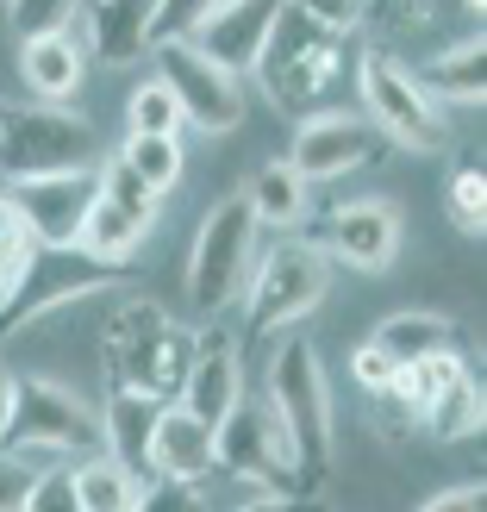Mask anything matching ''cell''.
Returning a JSON list of instances; mask_svg holds the SVG:
<instances>
[{
	"label": "cell",
	"instance_id": "obj_10",
	"mask_svg": "<svg viewBox=\"0 0 487 512\" xmlns=\"http://www.w3.org/2000/svg\"><path fill=\"white\" fill-rule=\"evenodd\" d=\"M213 469L256 481L263 494H300V469H294V444L275 425L263 400H238L232 413L213 425Z\"/></svg>",
	"mask_w": 487,
	"mask_h": 512
},
{
	"label": "cell",
	"instance_id": "obj_6",
	"mask_svg": "<svg viewBox=\"0 0 487 512\" xmlns=\"http://www.w3.org/2000/svg\"><path fill=\"white\" fill-rule=\"evenodd\" d=\"M94 125L75 119L69 107H0V175H63V169H94Z\"/></svg>",
	"mask_w": 487,
	"mask_h": 512
},
{
	"label": "cell",
	"instance_id": "obj_17",
	"mask_svg": "<svg viewBox=\"0 0 487 512\" xmlns=\"http://www.w3.org/2000/svg\"><path fill=\"white\" fill-rule=\"evenodd\" d=\"M163 406H169V400L113 388V394H107V413H100V450H107L119 469H132L138 481H150V438H157Z\"/></svg>",
	"mask_w": 487,
	"mask_h": 512
},
{
	"label": "cell",
	"instance_id": "obj_41",
	"mask_svg": "<svg viewBox=\"0 0 487 512\" xmlns=\"http://www.w3.org/2000/svg\"><path fill=\"white\" fill-rule=\"evenodd\" d=\"M13 388H19V375L0 363V431H7V419H13Z\"/></svg>",
	"mask_w": 487,
	"mask_h": 512
},
{
	"label": "cell",
	"instance_id": "obj_23",
	"mask_svg": "<svg viewBox=\"0 0 487 512\" xmlns=\"http://www.w3.org/2000/svg\"><path fill=\"white\" fill-rule=\"evenodd\" d=\"M419 82H425L431 100H456V107H475V100H481V38H463V44L438 50V57L419 69Z\"/></svg>",
	"mask_w": 487,
	"mask_h": 512
},
{
	"label": "cell",
	"instance_id": "obj_29",
	"mask_svg": "<svg viewBox=\"0 0 487 512\" xmlns=\"http://www.w3.org/2000/svg\"><path fill=\"white\" fill-rule=\"evenodd\" d=\"M119 157L132 163L157 194H169L175 182H182V138H150V132H138V138H125Z\"/></svg>",
	"mask_w": 487,
	"mask_h": 512
},
{
	"label": "cell",
	"instance_id": "obj_43",
	"mask_svg": "<svg viewBox=\"0 0 487 512\" xmlns=\"http://www.w3.org/2000/svg\"><path fill=\"white\" fill-rule=\"evenodd\" d=\"M469 7H487V0H469Z\"/></svg>",
	"mask_w": 487,
	"mask_h": 512
},
{
	"label": "cell",
	"instance_id": "obj_12",
	"mask_svg": "<svg viewBox=\"0 0 487 512\" xmlns=\"http://www.w3.org/2000/svg\"><path fill=\"white\" fill-rule=\"evenodd\" d=\"M381 150H388V138H381L363 113L319 107V113L300 119V132H294V144H288V163L306 175V182H338V175L375 163Z\"/></svg>",
	"mask_w": 487,
	"mask_h": 512
},
{
	"label": "cell",
	"instance_id": "obj_19",
	"mask_svg": "<svg viewBox=\"0 0 487 512\" xmlns=\"http://www.w3.org/2000/svg\"><path fill=\"white\" fill-rule=\"evenodd\" d=\"M82 44H75L69 32H50V38H25L19 50V75H25V88H32V100H50V107H63V100L82 88Z\"/></svg>",
	"mask_w": 487,
	"mask_h": 512
},
{
	"label": "cell",
	"instance_id": "obj_22",
	"mask_svg": "<svg viewBox=\"0 0 487 512\" xmlns=\"http://www.w3.org/2000/svg\"><path fill=\"white\" fill-rule=\"evenodd\" d=\"M375 350H388L394 363H419V356H438V350H456V325L444 313H394L375 325Z\"/></svg>",
	"mask_w": 487,
	"mask_h": 512
},
{
	"label": "cell",
	"instance_id": "obj_32",
	"mask_svg": "<svg viewBox=\"0 0 487 512\" xmlns=\"http://www.w3.org/2000/svg\"><path fill=\"white\" fill-rule=\"evenodd\" d=\"M32 250H38V232L25 225V213L13 207V200L0 194V281H13L25 263H32Z\"/></svg>",
	"mask_w": 487,
	"mask_h": 512
},
{
	"label": "cell",
	"instance_id": "obj_7",
	"mask_svg": "<svg viewBox=\"0 0 487 512\" xmlns=\"http://www.w3.org/2000/svg\"><path fill=\"white\" fill-rule=\"evenodd\" d=\"M250 263H256V219L244 207V194L219 200L200 225V238L188 250V300L200 319H219L225 306L244 294L250 281Z\"/></svg>",
	"mask_w": 487,
	"mask_h": 512
},
{
	"label": "cell",
	"instance_id": "obj_21",
	"mask_svg": "<svg viewBox=\"0 0 487 512\" xmlns=\"http://www.w3.org/2000/svg\"><path fill=\"white\" fill-rule=\"evenodd\" d=\"M244 207L256 225H275V232H288V225L306 219V175L281 157V163H263L250 175V188H244Z\"/></svg>",
	"mask_w": 487,
	"mask_h": 512
},
{
	"label": "cell",
	"instance_id": "obj_42",
	"mask_svg": "<svg viewBox=\"0 0 487 512\" xmlns=\"http://www.w3.org/2000/svg\"><path fill=\"white\" fill-rule=\"evenodd\" d=\"M0 300H7V281H0Z\"/></svg>",
	"mask_w": 487,
	"mask_h": 512
},
{
	"label": "cell",
	"instance_id": "obj_28",
	"mask_svg": "<svg viewBox=\"0 0 487 512\" xmlns=\"http://www.w3.org/2000/svg\"><path fill=\"white\" fill-rule=\"evenodd\" d=\"M182 138V107H175V94L163 75H150L144 88H132V100H125V138Z\"/></svg>",
	"mask_w": 487,
	"mask_h": 512
},
{
	"label": "cell",
	"instance_id": "obj_25",
	"mask_svg": "<svg viewBox=\"0 0 487 512\" xmlns=\"http://www.w3.org/2000/svg\"><path fill=\"white\" fill-rule=\"evenodd\" d=\"M419 425H425L438 444H463V438H475V431H481V388H475V375H469V369L456 375L450 388L419 413Z\"/></svg>",
	"mask_w": 487,
	"mask_h": 512
},
{
	"label": "cell",
	"instance_id": "obj_27",
	"mask_svg": "<svg viewBox=\"0 0 487 512\" xmlns=\"http://www.w3.org/2000/svg\"><path fill=\"white\" fill-rule=\"evenodd\" d=\"M94 182H100V200H107V207H119L125 219H138V225L157 219V200H163V194L150 188L144 175H138L132 163H125V157H107V163L94 169Z\"/></svg>",
	"mask_w": 487,
	"mask_h": 512
},
{
	"label": "cell",
	"instance_id": "obj_5",
	"mask_svg": "<svg viewBox=\"0 0 487 512\" xmlns=\"http://www.w3.org/2000/svg\"><path fill=\"white\" fill-rule=\"evenodd\" d=\"M325 281H331V263L319 244H275L244 281V344H263L294 319H306L325 300Z\"/></svg>",
	"mask_w": 487,
	"mask_h": 512
},
{
	"label": "cell",
	"instance_id": "obj_3",
	"mask_svg": "<svg viewBox=\"0 0 487 512\" xmlns=\"http://www.w3.org/2000/svg\"><path fill=\"white\" fill-rule=\"evenodd\" d=\"M256 75H263V94L288 113H319V100L331 94L344 69V32H325L319 19H306L300 7L281 0V13L269 25L263 50H256Z\"/></svg>",
	"mask_w": 487,
	"mask_h": 512
},
{
	"label": "cell",
	"instance_id": "obj_4",
	"mask_svg": "<svg viewBox=\"0 0 487 512\" xmlns=\"http://www.w3.org/2000/svg\"><path fill=\"white\" fill-rule=\"evenodd\" d=\"M119 281H125V269L119 263H100V256H88L82 244H38L32 263L7 281V300H0V344H13L25 325L50 319L69 300L113 294Z\"/></svg>",
	"mask_w": 487,
	"mask_h": 512
},
{
	"label": "cell",
	"instance_id": "obj_33",
	"mask_svg": "<svg viewBox=\"0 0 487 512\" xmlns=\"http://www.w3.org/2000/svg\"><path fill=\"white\" fill-rule=\"evenodd\" d=\"M213 13V0H157V13H150V50L157 44H188L194 25Z\"/></svg>",
	"mask_w": 487,
	"mask_h": 512
},
{
	"label": "cell",
	"instance_id": "obj_35",
	"mask_svg": "<svg viewBox=\"0 0 487 512\" xmlns=\"http://www.w3.org/2000/svg\"><path fill=\"white\" fill-rule=\"evenodd\" d=\"M132 512H207V494H200V481H144V494Z\"/></svg>",
	"mask_w": 487,
	"mask_h": 512
},
{
	"label": "cell",
	"instance_id": "obj_15",
	"mask_svg": "<svg viewBox=\"0 0 487 512\" xmlns=\"http://www.w3.org/2000/svg\"><path fill=\"white\" fill-rule=\"evenodd\" d=\"M238 400H244V356H238V344L225 338V331L194 338V356H188L182 388H175V406L194 413L200 425H219Z\"/></svg>",
	"mask_w": 487,
	"mask_h": 512
},
{
	"label": "cell",
	"instance_id": "obj_16",
	"mask_svg": "<svg viewBox=\"0 0 487 512\" xmlns=\"http://www.w3.org/2000/svg\"><path fill=\"white\" fill-rule=\"evenodd\" d=\"M281 13V0H213V13L194 25V50H207L213 63H225L232 75H244L256 63V50H263L269 25Z\"/></svg>",
	"mask_w": 487,
	"mask_h": 512
},
{
	"label": "cell",
	"instance_id": "obj_20",
	"mask_svg": "<svg viewBox=\"0 0 487 512\" xmlns=\"http://www.w3.org/2000/svg\"><path fill=\"white\" fill-rule=\"evenodd\" d=\"M150 13L157 0H94V19H88V38H94V57L100 63H132L150 50Z\"/></svg>",
	"mask_w": 487,
	"mask_h": 512
},
{
	"label": "cell",
	"instance_id": "obj_18",
	"mask_svg": "<svg viewBox=\"0 0 487 512\" xmlns=\"http://www.w3.org/2000/svg\"><path fill=\"white\" fill-rule=\"evenodd\" d=\"M150 475L163 481H207L213 475V425H200L182 406H163L157 438H150Z\"/></svg>",
	"mask_w": 487,
	"mask_h": 512
},
{
	"label": "cell",
	"instance_id": "obj_36",
	"mask_svg": "<svg viewBox=\"0 0 487 512\" xmlns=\"http://www.w3.org/2000/svg\"><path fill=\"white\" fill-rule=\"evenodd\" d=\"M32 456H13V450H0V512H19L25 506V488H32Z\"/></svg>",
	"mask_w": 487,
	"mask_h": 512
},
{
	"label": "cell",
	"instance_id": "obj_26",
	"mask_svg": "<svg viewBox=\"0 0 487 512\" xmlns=\"http://www.w3.org/2000/svg\"><path fill=\"white\" fill-rule=\"evenodd\" d=\"M144 494V481L132 469H119L113 456H94V463L75 469V500H82V512H132Z\"/></svg>",
	"mask_w": 487,
	"mask_h": 512
},
{
	"label": "cell",
	"instance_id": "obj_13",
	"mask_svg": "<svg viewBox=\"0 0 487 512\" xmlns=\"http://www.w3.org/2000/svg\"><path fill=\"white\" fill-rule=\"evenodd\" d=\"M400 238H406V219H400L394 200H344V207L325 213V225H319L325 263H344V269H363V275L394 269Z\"/></svg>",
	"mask_w": 487,
	"mask_h": 512
},
{
	"label": "cell",
	"instance_id": "obj_38",
	"mask_svg": "<svg viewBox=\"0 0 487 512\" xmlns=\"http://www.w3.org/2000/svg\"><path fill=\"white\" fill-rule=\"evenodd\" d=\"M394 369H400V363H394V356H388V350H375V344H363V350H356V356H350V375H356V381H363V388H369V394H381V388H388V381H394Z\"/></svg>",
	"mask_w": 487,
	"mask_h": 512
},
{
	"label": "cell",
	"instance_id": "obj_40",
	"mask_svg": "<svg viewBox=\"0 0 487 512\" xmlns=\"http://www.w3.org/2000/svg\"><path fill=\"white\" fill-rule=\"evenodd\" d=\"M238 512H306V494H263V500H250Z\"/></svg>",
	"mask_w": 487,
	"mask_h": 512
},
{
	"label": "cell",
	"instance_id": "obj_37",
	"mask_svg": "<svg viewBox=\"0 0 487 512\" xmlns=\"http://www.w3.org/2000/svg\"><path fill=\"white\" fill-rule=\"evenodd\" d=\"M288 7H300L306 19H319L325 32H350V25L363 19V0H288Z\"/></svg>",
	"mask_w": 487,
	"mask_h": 512
},
{
	"label": "cell",
	"instance_id": "obj_1",
	"mask_svg": "<svg viewBox=\"0 0 487 512\" xmlns=\"http://www.w3.org/2000/svg\"><path fill=\"white\" fill-rule=\"evenodd\" d=\"M200 331L175 325L157 300H125L100 331V356H107V381L125 394H150V400H175L188 375Z\"/></svg>",
	"mask_w": 487,
	"mask_h": 512
},
{
	"label": "cell",
	"instance_id": "obj_24",
	"mask_svg": "<svg viewBox=\"0 0 487 512\" xmlns=\"http://www.w3.org/2000/svg\"><path fill=\"white\" fill-rule=\"evenodd\" d=\"M150 225L138 219H125L119 207H107V200H94L88 219H82V232H75V244H82L88 256H100V263H119V269H132V250L144 244Z\"/></svg>",
	"mask_w": 487,
	"mask_h": 512
},
{
	"label": "cell",
	"instance_id": "obj_34",
	"mask_svg": "<svg viewBox=\"0 0 487 512\" xmlns=\"http://www.w3.org/2000/svg\"><path fill=\"white\" fill-rule=\"evenodd\" d=\"M19 512H82V500H75V469L57 463V469H38L32 488H25V506Z\"/></svg>",
	"mask_w": 487,
	"mask_h": 512
},
{
	"label": "cell",
	"instance_id": "obj_14",
	"mask_svg": "<svg viewBox=\"0 0 487 512\" xmlns=\"http://www.w3.org/2000/svg\"><path fill=\"white\" fill-rule=\"evenodd\" d=\"M0 194L25 213L38 244H75L88 207L100 200V182H94V169H63V175H19V182H0Z\"/></svg>",
	"mask_w": 487,
	"mask_h": 512
},
{
	"label": "cell",
	"instance_id": "obj_9",
	"mask_svg": "<svg viewBox=\"0 0 487 512\" xmlns=\"http://www.w3.org/2000/svg\"><path fill=\"white\" fill-rule=\"evenodd\" d=\"M100 444V413H88L63 381H19L13 388V419L0 431V450L13 456H75Z\"/></svg>",
	"mask_w": 487,
	"mask_h": 512
},
{
	"label": "cell",
	"instance_id": "obj_30",
	"mask_svg": "<svg viewBox=\"0 0 487 512\" xmlns=\"http://www.w3.org/2000/svg\"><path fill=\"white\" fill-rule=\"evenodd\" d=\"M444 200H450V225L463 238H481L487 232V175L475 163H463V169L450 175V194Z\"/></svg>",
	"mask_w": 487,
	"mask_h": 512
},
{
	"label": "cell",
	"instance_id": "obj_31",
	"mask_svg": "<svg viewBox=\"0 0 487 512\" xmlns=\"http://www.w3.org/2000/svg\"><path fill=\"white\" fill-rule=\"evenodd\" d=\"M82 0H7V19L19 38H50V32H69Z\"/></svg>",
	"mask_w": 487,
	"mask_h": 512
},
{
	"label": "cell",
	"instance_id": "obj_11",
	"mask_svg": "<svg viewBox=\"0 0 487 512\" xmlns=\"http://www.w3.org/2000/svg\"><path fill=\"white\" fill-rule=\"evenodd\" d=\"M157 75L169 82L175 94V107H182V125H194V132H238V119H244V88H238V75L213 63L207 50H194V44H157Z\"/></svg>",
	"mask_w": 487,
	"mask_h": 512
},
{
	"label": "cell",
	"instance_id": "obj_39",
	"mask_svg": "<svg viewBox=\"0 0 487 512\" xmlns=\"http://www.w3.org/2000/svg\"><path fill=\"white\" fill-rule=\"evenodd\" d=\"M419 512H481V488H444V494H431Z\"/></svg>",
	"mask_w": 487,
	"mask_h": 512
},
{
	"label": "cell",
	"instance_id": "obj_2",
	"mask_svg": "<svg viewBox=\"0 0 487 512\" xmlns=\"http://www.w3.org/2000/svg\"><path fill=\"white\" fill-rule=\"evenodd\" d=\"M263 406L294 444V469H300V494H319L331 475V394H325V369L306 338H281L269 356V388Z\"/></svg>",
	"mask_w": 487,
	"mask_h": 512
},
{
	"label": "cell",
	"instance_id": "obj_8",
	"mask_svg": "<svg viewBox=\"0 0 487 512\" xmlns=\"http://www.w3.org/2000/svg\"><path fill=\"white\" fill-rule=\"evenodd\" d=\"M356 88H363L369 125L388 144H400V150H444V113H438V100L425 94V82L406 63L369 50V57L356 63Z\"/></svg>",
	"mask_w": 487,
	"mask_h": 512
}]
</instances>
